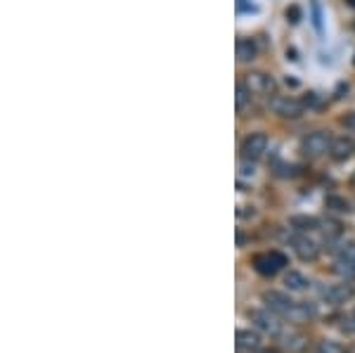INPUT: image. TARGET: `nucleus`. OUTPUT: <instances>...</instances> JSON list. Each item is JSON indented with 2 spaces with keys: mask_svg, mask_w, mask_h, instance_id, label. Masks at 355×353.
<instances>
[{
  "mask_svg": "<svg viewBox=\"0 0 355 353\" xmlns=\"http://www.w3.org/2000/svg\"><path fill=\"white\" fill-rule=\"evenodd\" d=\"M284 285H287L292 292H303L305 287L310 285V282H308V277H305V275H301V272L289 270V272H287V277H284Z\"/></svg>",
  "mask_w": 355,
  "mask_h": 353,
  "instance_id": "14",
  "label": "nucleus"
},
{
  "mask_svg": "<svg viewBox=\"0 0 355 353\" xmlns=\"http://www.w3.org/2000/svg\"><path fill=\"white\" fill-rule=\"evenodd\" d=\"M244 83L254 95H270L272 90H275V81H272V76H268V74H263V72L249 74Z\"/></svg>",
  "mask_w": 355,
  "mask_h": 353,
  "instance_id": "6",
  "label": "nucleus"
},
{
  "mask_svg": "<svg viewBox=\"0 0 355 353\" xmlns=\"http://www.w3.org/2000/svg\"><path fill=\"white\" fill-rule=\"evenodd\" d=\"M341 124L348 128V131H355V111H351V114H346L341 119Z\"/></svg>",
  "mask_w": 355,
  "mask_h": 353,
  "instance_id": "20",
  "label": "nucleus"
},
{
  "mask_svg": "<svg viewBox=\"0 0 355 353\" xmlns=\"http://www.w3.org/2000/svg\"><path fill=\"white\" fill-rule=\"evenodd\" d=\"M343 332H351V334L355 332V308L343 318Z\"/></svg>",
  "mask_w": 355,
  "mask_h": 353,
  "instance_id": "18",
  "label": "nucleus"
},
{
  "mask_svg": "<svg viewBox=\"0 0 355 353\" xmlns=\"http://www.w3.org/2000/svg\"><path fill=\"white\" fill-rule=\"evenodd\" d=\"M332 138H330V133H325V131H315V133H310L308 138H305L303 142H301V149H303V154L305 157H310V159H317V157H322L325 152H330V147H332Z\"/></svg>",
  "mask_w": 355,
  "mask_h": 353,
  "instance_id": "3",
  "label": "nucleus"
},
{
  "mask_svg": "<svg viewBox=\"0 0 355 353\" xmlns=\"http://www.w3.org/2000/svg\"><path fill=\"white\" fill-rule=\"evenodd\" d=\"M261 346V336L258 332H251V330H239L237 332V351L241 353H251Z\"/></svg>",
  "mask_w": 355,
  "mask_h": 353,
  "instance_id": "12",
  "label": "nucleus"
},
{
  "mask_svg": "<svg viewBox=\"0 0 355 353\" xmlns=\"http://www.w3.org/2000/svg\"><path fill=\"white\" fill-rule=\"evenodd\" d=\"M334 270L338 275H343L346 280H355V242L346 244L338 251L336 261H334Z\"/></svg>",
  "mask_w": 355,
  "mask_h": 353,
  "instance_id": "5",
  "label": "nucleus"
},
{
  "mask_svg": "<svg viewBox=\"0 0 355 353\" xmlns=\"http://www.w3.org/2000/svg\"><path fill=\"white\" fill-rule=\"evenodd\" d=\"M237 57H239V62H251L256 57V43L251 39L237 41Z\"/></svg>",
  "mask_w": 355,
  "mask_h": 353,
  "instance_id": "13",
  "label": "nucleus"
},
{
  "mask_svg": "<svg viewBox=\"0 0 355 353\" xmlns=\"http://www.w3.org/2000/svg\"><path fill=\"white\" fill-rule=\"evenodd\" d=\"M251 90L246 88V83H239L237 85V95H235V105H237V111H244L246 107L251 105Z\"/></svg>",
  "mask_w": 355,
  "mask_h": 353,
  "instance_id": "15",
  "label": "nucleus"
},
{
  "mask_svg": "<svg viewBox=\"0 0 355 353\" xmlns=\"http://www.w3.org/2000/svg\"><path fill=\"white\" fill-rule=\"evenodd\" d=\"M266 149H268V136H266V133H251V136L241 142V154H244V159H249V162L261 159L263 154H266Z\"/></svg>",
  "mask_w": 355,
  "mask_h": 353,
  "instance_id": "4",
  "label": "nucleus"
},
{
  "mask_svg": "<svg viewBox=\"0 0 355 353\" xmlns=\"http://www.w3.org/2000/svg\"><path fill=\"white\" fill-rule=\"evenodd\" d=\"M272 109H275V114L284 116V119H299L303 114V105L294 98H275L272 100Z\"/></svg>",
  "mask_w": 355,
  "mask_h": 353,
  "instance_id": "8",
  "label": "nucleus"
},
{
  "mask_svg": "<svg viewBox=\"0 0 355 353\" xmlns=\"http://www.w3.org/2000/svg\"><path fill=\"white\" fill-rule=\"evenodd\" d=\"M327 206L334 208V211H351V206H348L346 200H341V197H327Z\"/></svg>",
  "mask_w": 355,
  "mask_h": 353,
  "instance_id": "16",
  "label": "nucleus"
},
{
  "mask_svg": "<svg viewBox=\"0 0 355 353\" xmlns=\"http://www.w3.org/2000/svg\"><path fill=\"white\" fill-rule=\"evenodd\" d=\"M237 10L239 12H256V3L254 0H237Z\"/></svg>",
  "mask_w": 355,
  "mask_h": 353,
  "instance_id": "19",
  "label": "nucleus"
},
{
  "mask_svg": "<svg viewBox=\"0 0 355 353\" xmlns=\"http://www.w3.org/2000/svg\"><path fill=\"white\" fill-rule=\"evenodd\" d=\"M320 294H322V299H325L327 303H332V306H338V303H346L355 292H353L351 285L341 282V285H330V287H325V290H322Z\"/></svg>",
  "mask_w": 355,
  "mask_h": 353,
  "instance_id": "7",
  "label": "nucleus"
},
{
  "mask_svg": "<svg viewBox=\"0 0 355 353\" xmlns=\"http://www.w3.org/2000/svg\"><path fill=\"white\" fill-rule=\"evenodd\" d=\"M294 244V251L301 256L303 261H313L317 254H320V249H317V244L313 242L310 237H305V235H301V237H294L292 239Z\"/></svg>",
  "mask_w": 355,
  "mask_h": 353,
  "instance_id": "10",
  "label": "nucleus"
},
{
  "mask_svg": "<svg viewBox=\"0 0 355 353\" xmlns=\"http://www.w3.org/2000/svg\"><path fill=\"white\" fill-rule=\"evenodd\" d=\"M353 152H355V140H351V138H336L330 147L332 159H336V162H346Z\"/></svg>",
  "mask_w": 355,
  "mask_h": 353,
  "instance_id": "11",
  "label": "nucleus"
},
{
  "mask_svg": "<svg viewBox=\"0 0 355 353\" xmlns=\"http://www.w3.org/2000/svg\"><path fill=\"white\" fill-rule=\"evenodd\" d=\"M251 320L258 325V328L263 330V332L268 334H279V330H282V323H279L277 313H268V311H254L251 313Z\"/></svg>",
  "mask_w": 355,
  "mask_h": 353,
  "instance_id": "9",
  "label": "nucleus"
},
{
  "mask_svg": "<svg viewBox=\"0 0 355 353\" xmlns=\"http://www.w3.org/2000/svg\"><path fill=\"white\" fill-rule=\"evenodd\" d=\"M287 266V256L282 254V251L272 249V251H263V254L254 256V268L261 272V275L266 277H272L277 275L279 270Z\"/></svg>",
  "mask_w": 355,
  "mask_h": 353,
  "instance_id": "2",
  "label": "nucleus"
},
{
  "mask_svg": "<svg viewBox=\"0 0 355 353\" xmlns=\"http://www.w3.org/2000/svg\"><path fill=\"white\" fill-rule=\"evenodd\" d=\"M317 353H343V351H341V346L334 344V341H322L320 351H317Z\"/></svg>",
  "mask_w": 355,
  "mask_h": 353,
  "instance_id": "17",
  "label": "nucleus"
},
{
  "mask_svg": "<svg viewBox=\"0 0 355 353\" xmlns=\"http://www.w3.org/2000/svg\"><path fill=\"white\" fill-rule=\"evenodd\" d=\"M263 301H266L268 311L277 313L279 318H287L292 323H303V320L313 318L315 308L310 303H301V301H294L289 299L287 294L282 292H266L263 294Z\"/></svg>",
  "mask_w": 355,
  "mask_h": 353,
  "instance_id": "1",
  "label": "nucleus"
},
{
  "mask_svg": "<svg viewBox=\"0 0 355 353\" xmlns=\"http://www.w3.org/2000/svg\"><path fill=\"white\" fill-rule=\"evenodd\" d=\"M353 185H355V175H353Z\"/></svg>",
  "mask_w": 355,
  "mask_h": 353,
  "instance_id": "22",
  "label": "nucleus"
},
{
  "mask_svg": "<svg viewBox=\"0 0 355 353\" xmlns=\"http://www.w3.org/2000/svg\"><path fill=\"white\" fill-rule=\"evenodd\" d=\"M348 3H351V5H353V8H355V0H348Z\"/></svg>",
  "mask_w": 355,
  "mask_h": 353,
  "instance_id": "21",
  "label": "nucleus"
}]
</instances>
